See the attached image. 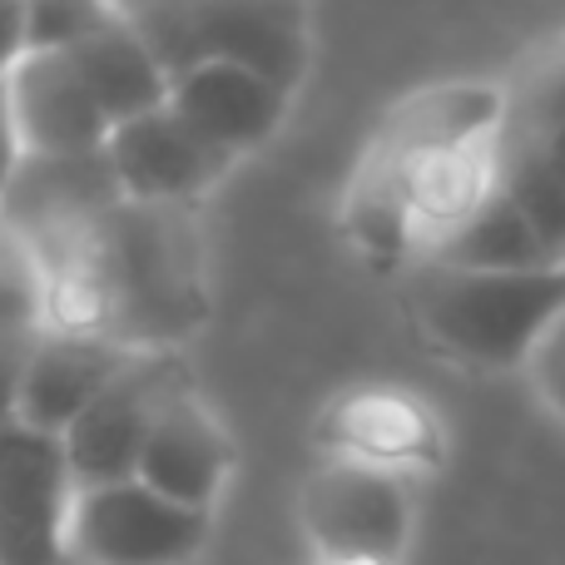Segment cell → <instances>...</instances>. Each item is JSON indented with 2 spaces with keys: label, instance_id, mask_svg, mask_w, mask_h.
Segmentation results:
<instances>
[{
  "label": "cell",
  "instance_id": "ba28073f",
  "mask_svg": "<svg viewBox=\"0 0 565 565\" xmlns=\"http://www.w3.org/2000/svg\"><path fill=\"white\" fill-rule=\"evenodd\" d=\"M105 164L125 204L139 209H189L234 174L238 159L189 129L169 105L135 115L109 129Z\"/></svg>",
  "mask_w": 565,
  "mask_h": 565
},
{
  "label": "cell",
  "instance_id": "ffe728a7",
  "mask_svg": "<svg viewBox=\"0 0 565 565\" xmlns=\"http://www.w3.org/2000/svg\"><path fill=\"white\" fill-rule=\"evenodd\" d=\"M25 55V0H0V79Z\"/></svg>",
  "mask_w": 565,
  "mask_h": 565
},
{
  "label": "cell",
  "instance_id": "5b68a950",
  "mask_svg": "<svg viewBox=\"0 0 565 565\" xmlns=\"http://www.w3.org/2000/svg\"><path fill=\"white\" fill-rule=\"evenodd\" d=\"M302 526L328 565H392L407 546L412 501L397 471L338 457L302 487Z\"/></svg>",
  "mask_w": 565,
  "mask_h": 565
},
{
  "label": "cell",
  "instance_id": "7a4b0ae2",
  "mask_svg": "<svg viewBox=\"0 0 565 565\" xmlns=\"http://www.w3.org/2000/svg\"><path fill=\"white\" fill-rule=\"evenodd\" d=\"M164 79L199 65H244L298 95L312 65L308 0H109Z\"/></svg>",
  "mask_w": 565,
  "mask_h": 565
},
{
  "label": "cell",
  "instance_id": "9c48e42d",
  "mask_svg": "<svg viewBox=\"0 0 565 565\" xmlns=\"http://www.w3.org/2000/svg\"><path fill=\"white\" fill-rule=\"evenodd\" d=\"M125 362H129V348H119L105 332H79V328L45 322L40 338L30 342L25 362H20L10 417L45 431V437H65L79 412L119 377Z\"/></svg>",
  "mask_w": 565,
  "mask_h": 565
},
{
  "label": "cell",
  "instance_id": "6da1fadb",
  "mask_svg": "<svg viewBox=\"0 0 565 565\" xmlns=\"http://www.w3.org/2000/svg\"><path fill=\"white\" fill-rule=\"evenodd\" d=\"M501 129L507 85L461 79L402 99L352 179V244L372 264H422L491 189Z\"/></svg>",
  "mask_w": 565,
  "mask_h": 565
},
{
  "label": "cell",
  "instance_id": "3957f363",
  "mask_svg": "<svg viewBox=\"0 0 565 565\" xmlns=\"http://www.w3.org/2000/svg\"><path fill=\"white\" fill-rule=\"evenodd\" d=\"M407 302L441 358L481 372H507L531 362L536 342L565 312V264L521 268V274L417 264Z\"/></svg>",
  "mask_w": 565,
  "mask_h": 565
},
{
  "label": "cell",
  "instance_id": "2e32d148",
  "mask_svg": "<svg viewBox=\"0 0 565 565\" xmlns=\"http://www.w3.org/2000/svg\"><path fill=\"white\" fill-rule=\"evenodd\" d=\"M497 189L536 228L551 264H565V179L551 169L546 149L526 135H501L497 145Z\"/></svg>",
  "mask_w": 565,
  "mask_h": 565
},
{
  "label": "cell",
  "instance_id": "277c9868",
  "mask_svg": "<svg viewBox=\"0 0 565 565\" xmlns=\"http://www.w3.org/2000/svg\"><path fill=\"white\" fill-rule=\"evenodd\" d=\"M179 392H189V372L174 352H129L119 377L60 437L75 491L135 481L149 431Z\"/></svg>",
  "mask_w": 565,
  "mask_h": 565
},
{
  "label": "cell",
  "instance_id": "8fae6325",
  "mask_svg": "<svg viewBox=\"0 0 565 565\" xmlns=\"http://www.w3.org/2000/svg\"><path fill=\"white\" fill-rule=\"evenodd\" d=\"M228 467H234V447H228L224 427L209 417V407L189 387L159 412L135 481H145L149 491L179 501V507L214 516V501L224 497Z\"/></svg>",
  "mask_w": 565,
  "mask_h": 565
},
{
  "label": "cell",
  "instance_id": "52a82bcc",
  "mask_svg": "<svg viewBox=\"0 0 565 565\" xmlns=\"http://www.w3.org/2000/svg\"><path fill=\"white\" fill-rule=\"evenodd\" d=\"M75 477L60 437L0 417V565H65Z\"/></svg>",
  "mask_w": 565,
  "mask_h": 565
},
{
  "label": "cell",
  "instance_id": "8992f818",
  "mask_svg": "<svg viewBox=\"0 0 565 565\" xmlns=\"http://www.w3.org/2000/svg\"><path fill=\"white\" fill-rule=\"evenodd\" d=\"M209 511L149 491L145 481L75 491L70 556L85 565H189L209 541Z\"/></svg>",
  "mask_w": 565,
  "mask_h": 565
},
{
  "label": "cell",
  "instance_id": "44dd1931",
  "mask_svg": "<svg viewBox=\"0 0 565 565\" xmlns=\"http://www.w3.org/2000/svg\"><path fill=\"white\" fill-rule=\"evenodd\" d=\"M20 139L15 125H10V105H6V85H0V204H6L10 184H15V169H20Z\"/></svg>",
  "mask_w": 565,
  "mask_h": 565
},
{
  "label": "cell",
  "instance_id": "7c38bea8",
  "mask_svg": "<svg viewBox=\"0 0 565 565\" xmlns=\"http://www.w3.org/2000/svg\"><path fill=\"white\" fill-rule=\"evenodd\" d=\"M288 105L292 95H282L274 79L254 75L244 65H199L189 75L169 79V109L234 159L268 145Z\"/></svg>",
  "mask_w": 565,
  "mask_h": 565
},
{
  "label": "cell",
  "instance_id": "d6986e66",
  "mask_svg": "<svg viewBox=\"0 0 565 565\" xmlns=\"http://www.w3.org/2000/svg\"><path fill=\"white\" fill-rule=\"evenodd\" d=\"M526 367H531V382H536L541 402L565 422V312L546 328V338L536 342Z\"/></svg>",
  "mask_w": 565,
  "mask_h": 565
},
{
  "label": "cell",
  "instance_id": "9a60e30c",
  "mask_svg": "<svg viewBox=\"0 0 565 565\" xmlns=\"http://www.w3.org/2000/svg\"><path fill=\"white\" fill-rule=\"evenodd\" d=\"M422 264H451V268H491V274H521V268H561L551 264V254L541 248L536 228L521 218V209L507 194L491 189L477 199L467 218L431 248Z\"/></svg>",
  "mask_w": 565,
  "mask_h": 565
},
{
  "label": "cell",
  "instance_id": "4fadbf2b",
  "mask_svg": "<svg viewBox=\"0 0 565 565\" xmlns=\"http://www.w3.org/2000/svg\"><path fill=\"white\" fill-rule=\"evenodd\" d=\"M65 60L75 65V75L85 79V89L95 95V105L105 109L109 129L125 125L135 115L169 105V79L154 65V55L145 50V40L119 20V10L99 30H89L79 45L65 50Z\"/></svg>",
  "mask_w": 565,
  "mask_h": 565
},
{
  "label": "cell",
  "instance_id": "5bb4252c",
  "mask_svg": "<svg viewBox=\"0 0 565 565\" xmlns=\"http://www.w3.org/2000/svg\"><path fill=\"white\" fill-rule=\"evenodd\" d=\"M332 417H338L332 441L342 447V457L367 461V467L397 471L412 461H437L441 451L431 412L412 397H397V392H358Z\"/></svg>",
  "mask_w": 565,
  "mask_h": 565
},
{
  "label": "cell",
  "instance_id": "e0dca14e",
  "mask_svg": "<svg viewBox=\"0 0 565 565\" xmlns=\"http://www.w3.org/2000/svg\"><path fill=\"white\" fill-rule=\"evenodd\" d=\"M565 125V35L531 55L507 85V129L501 135H546Z\"/></svg>",
  "mask_w": 565,
  "mask_h": 565
},
{
  "label": "cell",
  "instance_id": "30bf717a",
  "mask_svg": "<svg viewBox=\"0 0 565 565\" xmlns=\"http://www.w3.org/2000/svg\"><path fill=\"white\" fill-rule=\"evenodd\" d=\"M6 105L20 154L30 159H89L105 154L109 119L65 55H20L6 79Z\"/></svg>",
  "mask_w": 565,
  "mask_h": 565
},
{
  "label": "cell",
  "instance_id": "ac0fdd59",
  "mask_svg": "<svg viewBox=\"0 0 565 565\" xmlns=\"http://www.w3.org/2000/svg\"><path fill=\"white\" fill-rule=\"evenodd\" d=\"M109 15V0H25V55H65Z\"/></svg>",
  "mask_w": 565,
  "mask_h": 565
}]
</instances>
